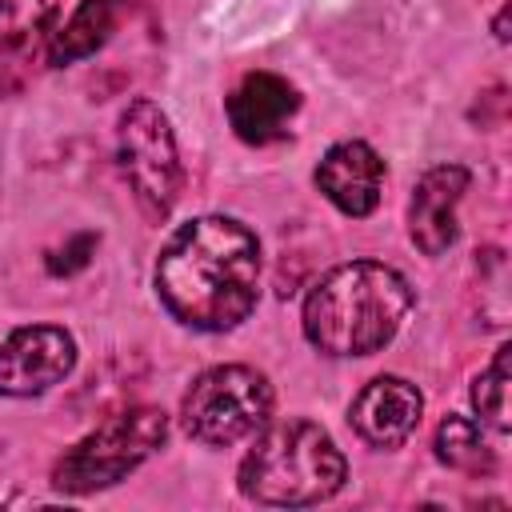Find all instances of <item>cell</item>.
I'll return each instance as SVG.
<instances>
[{
  "label": "cell",
  "instance_id": "9c48e42d",
  "mask_svg": "<svg viewBox=\"0 0 512 512\" xmlns=\"http://www.w3.org/2000/svg\"><path fill=\"white\" fill-rule=\"evenodd\" d=\"M468 192L464 164H436L428 168L408 200V236L424 256H440L456 240V204Z\"/></svg>",
  "mask_w": 512,
  "mask_h": 512
},
{
  "label": "cell",
  "instance_id": "5bb4252c",
  "mask_svg": "<svg viewBox=\"0 0 512 512\" xmlns=\"http://www.w3.org/2000/svg\"><path fill=\"white\" fill-rule=\"evenodd\" d=\"M436 456L456 468V472H468V476H488L496 468V452L484 436V424L480 420H468V416H444L440 428H436Z\"/></svg>",
  "mask_w": 512,
  "mask_h": 512
},
{
  "label": "cell",
  "instance_id": "7c38bea8",
  "mask_svg": "<svg viewBox=\"0 0 512 512\" xmlns=\"http://www.w3.org/2000/svg\"><path fill=\"white\" fill-rule=\"evenodd\" d=\"M316 188L344 212V216H368L380 204L384 188V160L364 140H340L332 144L316 164Z\"/></svg>",
  "mask_w": 512,
  "mask_h": 512
},
{
  "label": "cell",
  "instance_id": "8fae6325",
  "mask_svg": "<svg viewBox=\"0 0 512 512\" xmlns=\"http://www.w3.org/2000/svg\"><path fill=\"white\" fill-rule=\"evenodd\" d=\"M300 112V92L276 72H248L228 96V124L244 144H272Z\"/></svg>",
  "mask_w": 512,
  "mask_h": 512
},
{
  "label": "cell",
  "instance_id": "4fadbf2b",
  "mask_svg": "<svg viewBox=\"0 0 512 512\" xmlns=\"http://www.w3.org/2000/svg\"><path fill=\"white\" fill-rule=\"evenodd\" d=\"M128 0H80L76 12L52 32L48 40V64H72L92 56L108 36L116 32V20L124 16Z\"/></svg>",
  "mask_w": 512,
  "mask_h": 512
},
{
  "label": "cell",
  "instance_id": "8992f818",
  "mask_svg": "<svg viewBox=\"0 0 512 512\" xmlns=\"http://www.w3.org/2000/svg\"><path fill=\"white\" fill-rule=\"evenodd\" d=\"M120 172L148 220H164L180 196V156L168 116L152 100H132L116 128Z\"/></svg>",
  "mask_w": 512,
  "mask_h": 512
},
{
  "label": "cell",
  "instance_id": "e0dca14e",
  "mask_svg": "<svg viewBox=\"0 0 512 512\" xmlns=\"http://www.w3.org/2000/svg\"><path fill=\"white\" fill-rule=\"evenodd\" d=\"M496 40H508V4L496 12Z\"/></svg>",
  "mask_w": 512,
  "mask_h": 512
},
{
  "label": "cell",
  "instance_id": "5b68a950",
  "mask_svg": "<svg viewBox=\"0 0 512 512\" xmlns=\"http://www.w3.org/2000/svg\"><path fill=\"white\" fill-rule=\"evenodd\" d=\"M272 416V384L248 364H220L192 380L180 404V424L192 440L228 448Z\"/></svg>",
  "mask_w": 512,
  "mask_h": 512
},
{
  "label": "cell",
  "instance_id": "ba28073f",
  "mask_svg": "<svg viewBox=\"0 0 512 512\" xmlns=\"http://www.w3.org/2000/svg\"><path fill=\"white\" fill-rule=\"evenodd\" d=\"M56 0H0V96L24 92L48 60Z\"/></svg>",
  "mask_w": 512,
  "mask_h": 512
},
{
  "label": "cell",
  "instance_id": "2e32d148",
  "mask_svg": "<svg viewBox=\"0 0 512 512\" xmlns=\"http://www.w3.org/2000/svg\"><path fill=\"white\" fill-rule=\"evenodd\" d=\"M96 244H100V236H92V232L72 236L64 248H56V252L48 256V272H52V276H68V272L84 268V264H88V256L96 252Z\"/></svg>",
  "mask_w": 512,
  "mask_h": 512
},
{
  "label": "cell",
  "instance_id": "6da1fadb",
  "mask_svg": "<svg viewBox=\"0 0 512 512\" xmlns=\"http://www.w3.org/2000/svg\"><path fill=\"white\" fill-rule=\"evenodd\" d=\"M156 292L180 324L228 332L256 308L260 240L232 216H196L160 248Z\"/></svg>",
  "mask_w": 512,
  "mask_h": 512
},
{
  "label": "cell",
  "instance_id": "7a4b0ae2",
  "mask_svg": "<svg viewBox=\"0 0 512 512\" xmlns=\"http://www.w3.org/2000/svg\"><path fill=\"white\" fill-rule=\"evenodd\" d=\"M412 300V284L396 268L352 260L324 272L308 292L304 336L328 356H372L400 332Z\"/></svg>",
  "mask_w": 512,
  "mask_h": 512
},
{
  "label": "cell",
  "instance_id": "52a82bcc",
  "mask_svg": "<svg viewBox=\"0 0 512 512\" xmlns=\"http://www.w3.org/2000/svg\"><path fill=\"white\" fill-rule=\"evenodd\" d=\"M76 364V340L56 324H28L0 340V396H40Z\"/></svg>",
  "mask_w": 512,
  "mask_h": 512
},
{
  "label": "cell",
  "instance_id": "9a60e30c",
  "mask_svg": "<svg viewBox=\"0 0 512 512\" xmlns=\"http://www.w3.org/2000/svg\"><path fill=\"white\" fill-rule=\"evenodd\" d=\"M508 352L512 348H500L496 360L472 380V408H476L480 424H492L496 432L512 428V420H508Z\"/></svg>",
  "mask_w": 512,
  "mask_h": 512
},
{
  "label": "cell",
  "instance_id": "277c9868",
  "mask_svg": "<svg viewBox=\"0 0 512 512\" xmlns=\"http://www.w3.org/2000/svg\"><path fill=\"white\" fill-rule=\"evenodd\" d=\"M168 436V416L160 408H124L108 416L96 432H88L80 444H72L56 468L52 484L60 492H96L116 480H124L132 468H140Z\"/></svg>",
  "mask_w": 512,
  "mask_h": 512
},
{
  "label": "cell",
  "instance_id": "3957f363",
  "mask_svg": "<svg viewBox=\"0 0 512 512\" xmlns=\"http://www.w3.org/2000/svg\"><path fill=\"white\" fill-rule=\"evenodd\" d=\"M348 464L332 436L312 420L272 424L240 464V492L256 504L300 508L340 492Z\"/></svg>",
  "mask_w": 512,
  "mask_h": 512
},
{
  "label": "cell",
  "instance_id": "30bf717a",
  "mask_svg": "<svg viewBox=\"0 0 512 512\" xmlns=\"http://www.w3.org/2000/svg\"><path fill=\"white\" fill-rule=\"evenodd\" d=\"M420 412H424V400H420L416 384H408L400 376H376L352 400L348 420H352V428L364 444L396 448L416 432Z\"/></svg>",
  "mask_w": 512,
  "mask_h": 512
}]
</instances>
